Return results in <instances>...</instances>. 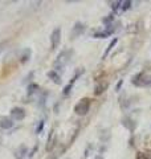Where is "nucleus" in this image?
I'll list each match as a JSON object with an SVG mask.
<instances>
[{"label":"nucleus","instance_id":"obj_1","mask_svg":"<svg viewBox=\"0 0 151 159\" xmlns=\"http://www.w3.org/2000/svg\"><path fill=\"white\" fill-rule=\"evenodd\" d=\"M131 82L137 86H151V76L150 74L139 73L133 78Z\"/></svg>","mask_w":151,"mask_h":159},{"label":"nucleus","instance_id":"obj_2","mask_svg":"<svg viewBox=\"0 0 151 159\" xmlns=\"http://www.w3.org/2000/svg\"><path fill=\"white\" fill-rule=\"evenodd\" d=\"M89 109H90V99L89 98H84L77 103V105H76L74 111L77 113L78 116H85V114L89 111Z\"/></svg>","mask_w":151,"mask_h":159},{"label":"nucleus","instance_id":"obj_3","mask_svg":"<svg viewBox=\"0 0 151 159\" xmlns=\"http://www.w3.org/2000/svg\"><path fill=\"white\" fill-rule=\"evenodd\" d=\"M66 61H68V52H61V53L58 54L56 62H54V72L61 70Z\"/></svg>","mask_w":151,"mask_h":159},{"label":"nucleus","instance_id":"obj_4","mask_svg":"<svg viewBox=\"0 0 151 159\" xmlns=\"http://www.w3.org/2000/svg\"><path fill=\"white\" fill-rule=\"evenodd\" d=\"M60 40H61V29L56 28L50 34V44H52V49H56L60 44Z\"/></svg>","mask_w":151,"mask_h":159},{"label":"nucleus","instance_id":"obj_5","mask_svg":"<svg viewBox=\"0 0 151 159\" xmlns=\"http://www.w3.org/2000/svg\"><path fill=\"white\" fill-rule=\"evenodd\" d=\"M11 116L15 121H21V119L25 117V111L21 107H13L12 111H11Z\"/></svg>","mask_w":151,"mask_h":159},{"label":"nucleus","instance_id":"obj_6","mask_svg":"<svg viewBox=\"0 0 151 159\" xmlns=\"http://www.w3.org/2000/svg\"><path fill=\"white\" fill-rule=\"evenodd\" d=\"M84 29H85V27H84V24H81V23H77L76 25L73 27V32H72V37H77V36H80L82 32H84Z\"/></svg>","mask_w":151,"mask_h":159},{"label":"nucleus","instance_id":"obj_7","mask_svg":"<svg viewBox=\"0 0 151 159\" xmlns=\"http://www.w3.org/2000/svg\"><path fill=\"white\" fill-rule=\"evenodd\" d=\"M12 126H13L12 119H9V118H3V119H0V127L4 129V130H7V129H11Z\"/></svg>","mask_w":151,"mask_h":159},{"label":"nucleus","instance_id":"obj_8","mask_svg":"<svg viewBox=\"0 0 151 159\" xmlns=\"http://www.w3.org/2000/svg\"><path fill=\"white\" fill-rule=\"evenodd\" d=\"M25 154H27V147L24 145H21L16 150V152H15V157H16V159H23L25 157Z\"/></svg>","mask_w":151,"mask_h":159},{"label":"nucleus","instance_id":"obj_9","mask_svg":"<svg viewBox=\"0 0 151 159\" xmlns=\"http://www.w3.org/2000/svg\"><path fill=\"white\" fill-rule=\"evenodd\" d=\"M114 32V28H108L105 32H98V33H95L94 34V37H98V39H105V37H108L110 36Z\"/></svg>","mask_w":151,"mask_h":159},{"label":"nucleus","instance_id":"obj_10","mask_svg":"<svg viewBox=\"0 0 151 159\" xmlns=\"http://www.w3.org/2000/svg\"><path fill=\"white\" fill-rule=\"evenodd\" d=\"M48 76H49V78H52L53 80V82H56V84H61V80H60V76L56 73V72H49L48 73Z\"/></svg>","mask_w":151,"mask_h":159},{"label":"nucleus","instance_id":"obj_11","mask_svg":"<svg viewBox=\"0 0 151 159\" xmlns=\"http://www.w3.org/2000/svg\"><path fill=\"white\" fill-rule=\"evenodd\" d=\"M117 43H118V39H114V40H112V43H110V44H109V47L106 48V52H105V54H103V58L106 57L108 54L110 53V51H112V49L115 47V44H117Z\"/></svg>","mask_w":151,"mask_h":159},{"label":"nucleus","instance_id":"obj_12","mask_svg":"<svg viewBox=\"0 0 151 159\" xmlns=\"http://www.w3.org/2000/svg\"><path fill=\"white\" fill-rule=\"evenodd\" d=\"M37 89H39V86H37V85H34V84L29 85V86H28V96H32L33 93H36Z\"/></svg>","mask_w":151,"mask_h":159},{"label":"nucleus","instance_id":"obj_13","mask_svg":"<svg viewBox=\"0 0 151 159\" xmlns=\"http://www.w3.org/2000/svg\"><path fill=\"white\" fill-rule=\"evenodd\" d=\"M131 7V2H122V4H121V9H122V11H127V9Z\"/></svg>","mask_w":151,"mask_h":159},{"label":"nucleus","instance_id":"obj_14","mask_svg":"<svg viewBox=\"0 0 151 159\" xmlns=\"http://www.w3.org/2000/svg\"><path fill=\"white\" fill-rule=\"evenodd\" d=\"M113 20H114V15H109V16H108V17H105L102 21H103L105 24H108V23H110V21H113Z\"/></svg>","mask_w":151,"mask_h":159},{"label":"nucleus","instance_id":"obj_15","mask_svg":"<svg viewBox=\"0 0 151 159\" xmlns=\"http://www.w3.org/2000/svg\"><path fill=\"white\" fill-rule=\"evenodd\" d=\"M121 4H122V2H114V3L112 4V8L114 9V11H117V9L121 7Z\"/></svg>","mask_w":151,"mask_h":159},{"label":"nucleus","instance_id":"obj_16","mask_svg":"<svg viewBox=\"0 0 151 159\" xmlns=\"http://www.w3.org/2000/svg\"><path fill=\"white\" fill-rule=\"evenodd\" d=\"M137 159H149L147 152H139L138 157H137Z\"/></svg>","mask_w":151,"mask_h":159},{"label":"nucleus","instance_id":"obj_17","mask_svg":"<svg viewBox=\"0 0 151 159\" xmlns=\"http://www.w3.org/2000/svg\"><path fill=\"white\" fill-rule=\"evenodd\" d=\"M103 89H105V86L103 85H98L97 86V89H95V94H101L103 92Z\"/></svg>","mask_w":151,"mask_h":159},{"label":"nucleus","instance_id":"obj_18","mask_svg":"<svg viewBox=\"0 0 151 159\" xmlns=\"http://www.w3.org/2000/svg\"><path fill=\"white\" fill-rule=\"evenodd\" d=\"M72 85H73V84H69V85L64 89V94H69V93H70V89H72Z\"/></svg>","mask_w":151,"mask_h":159},{"label":"nucleus","instance_id":"obj_19","mask_svg":"<svg viewBox=\"0 0 151 159\" xmlns=\"http://www.w3.org/2000/svg\"><path fill=\"white\" fill-rule=\"evenodd\" d=\"M130 122H131V121H130V119H125V121H123V125H126V126H127L129 129H133L134 126H133V125H130Z\"/></svg>","mask_w":151,"mask_h":159},{"label":"nucleus","instance_id":"obj_20","mask_svg":"<svg viewBox=\"0 0 151 159\" xmlns=\"http://www.w3.org/2000/svg\"><path fill=\"white\" fill-rule=\"evenodd\" d=\"M121 85H122V81H119V82H118V85H117V89H119V88H121Z\"/></svg>","mask_w":151,"mask_h":159},{"label":"nucleus","instance_id":"obj_21","mask_svg":"<svg viewBox=\"0 0 151 159\" xmlns=\"http://www.w3.org/2000/svg\"><path fill=\"white\" fill-rule=\"evenodd\" d=\"M95 159H103V158H102V157H99V155H98V157H95Z\"/></svg>","mask_w":151,"mask_h":159},{"label":"nucleus","instance_id":"obj_22","mask_svg":"<svg viewBox=\"0 0 151 159\" xmlns=\"http://www.w3.org/2000/svg\"><path fill=\"white\" fill-rule=\"evenodd\" d=\"M0 52H2V47H0Z\"/></svg>","mask_w":151,"mask_h":159}]
</instances>
